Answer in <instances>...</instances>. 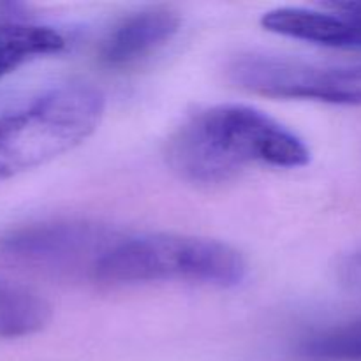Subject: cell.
I'll list each match as a JSON object with an SVG mask.
<instances>
[{
  "label": "cell",
  "instance_id": "cell-1",
  "mask_svg": "<svg viewBox=\"0 0 361 361\" xmlns=\"http://www.w3.org/2000/svg\"><path fill=\"white\" fill-rule=\"evenodd\" d=\"M310 150L275 118L243 104H221L187 120L168 143L173 171L194 185H219L250 166L295 169Z\"/></svg>",
  "mask_w": 361,
  "mask_h": 361
},
{
  "label": "cell",
  "instance_id": "cell-7",
  "mask_svg": "<svg viewBox=\"0 0 361 361\" xmlns=\"http://www.w3.org/2000/svg\"><path fill=\"white\" fill-rule=\"evenodd\" d=\"M180 18L164 7L129 14L109 30L101 44V62L113 69L136 66L169 42L178 32Z\"/></svg>",
  "mask_w": 361,
  "mask_h": 361
},
{
  "label": "cell",
  "instance_id": "cell-8",
  "mask_svg": "<svg viewBox=\"0 0 361 361\" xmlns=\"http://www.w3.org/2000/svg\"><path fill=\"white\" fill-rule=\"evenodd\" d=\"M67 46L62 32L20 7L0 4V78L35 59L55 55Z\"/></svg>",
  "mask_w": 361,
  "mask_h": 361
},
{
  "label": "cell",
  "instance_id": "cell-6",
  "mask_svg": "<svg viewBox=\"0 0 361 361\" xmlns=\"http://www.w3.org/2000/svg\"><path fill=\"white\" fill-rule=\"evenodd\" d=\"M263 27L284 37L331 48L361 49V2L319 7H279L264 13Z\"/></svg>",
  "mask_w": 361,
  "mask_h": 361
},
{
  "label": "cell",
  "instance_id": "cell-4",
  "mask_svg": "<svg viewBox=\"0 0 361 361\" xmlns=\"http://www.w3.org/2000/svg\"><path fill=\"white\" fill-rule=\"evenodd\" d=\"M229 78L257 95L361 106V56L312 60L274 53H243L231 60Z\"/></svg>",
  "mask_w": 361,
  "mask_h": 361
},
{
  "label": "cell",
  "instance_id": "cell-2",
  "mask_svg": "<svg viewBox=\"0 0 361 361\" xmlns=\"http://www.w3.org/2000/svg\"><path fill=\"white\" fill-rule=\"evenodd\" d=\"M104 113V95L71 81L0 101V178L14 176L73 150Z\"/></svg>",
  "mask_w": 361,
  "mask_h": 361
},
{
  "label": "cell",
  "instance_id": "cell-9",
  "mask_svg": "<svg viewBox=\"0 0 361 361\" xmlns=\"http://www.w3.org/2000/svg\"><path fill=\"white\" fill-rule=\"evenodd\" d=\"M49 317L51 309L37 293L0 281V341L37 334L49 323Z\"/></svg>",
  "mask_w": 361,
  "mask_h": 361
},
{
  "label": "cell",
  "instance_id": "cell-5",
  "mask_svg": "<svg viewBox=\"0 0 361 361\" xmlns=\"http://www.w3.org/2000/svg\"><path fill=\"white\" fill-rule=\"evenodd\" d=\"M115 240V233L94 222L42 221L0 236V259L51 277H94L99 259Z\"/></svg>",
  "mask_w": 361,
  "mask_h": 361
},
{
  "label": "cell",
  "instance_id": "cell-11",
  "mask_svg": "<svg viewBox=\"0 0 361 361\" xmlns=\"http://www.w3.org/2000/svg\"><path fill=\"white\" fill-rule=\"evenodd\" d=\"M342 271H344L345 282L361 288V252L349 257L344 267H342Z\"/></svg>",
  "mask_w": 361,
  "mask_h": 361
},
{
  "label": "cell",
  "instance_id": "cell-3",
  "mask_svg": "<svg viewBox=\"0 0 361 361\" xmlns=\"http://www.w3.org/2000/svg\"><path fill=\"white\" fill-rule=\"evenodd\" d=\"M247 277V263L235 247L200 236L148 233L116 238L94 270L102 284H189L236 288Z\"/></svg>",
  "mask_w": 361,
  "mask_h": 361
},
{
  "label": "cell",
  "instance_id": "cell-10",
  "mask_svg": "<svg viewBox=\"0 0 361 361\" xmlns=\"http://www.w3.org/2000/svg\"><path fill=\"white\" fill-rule=\"evenodd\" d=\"M300 355L310 361H361V319L310 335Z\"/></svg>",
  "mask_w": 361,
  "mask_h": 361
}]
</instances>
